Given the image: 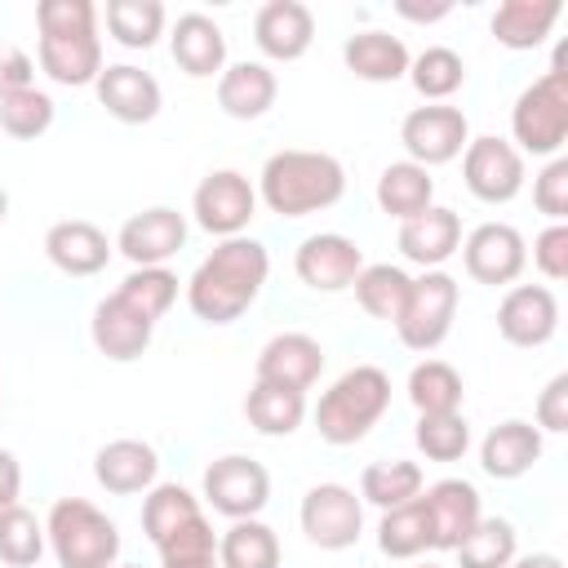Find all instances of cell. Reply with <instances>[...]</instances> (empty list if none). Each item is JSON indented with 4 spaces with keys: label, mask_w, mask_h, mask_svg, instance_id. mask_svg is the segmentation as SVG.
Returning <instances> with one entry per match:
<instances>
[{
    "label": "cell",
    "mask_w": 568,
    "mask_h": 568,
    "mask_svg": "<svg viewBox=\"0 0 568 568\" xmlns=\"http://www.w3.org/2000/svg\"><path fill=\"white\" fill-rule=\"evenodd\" d=\"M271 275V253L253 235L217 240L213 253L186 280V306L204 324H235L262 293Z\"/></svg>",
    "instance_id": "obj_1"
},
{
    "label": "cell",
    "mask_w": 568,
    "mask_h": 568,
    "mask_svg": "<svg viewBox=\"0 0 568 568\" xmlns=\"http://www.w3.org/2000/svg\"><path fill=\"white\" fill-rule=\"evenodd\" d=\"M40 71L62 89H84L102 71V36L93 0H40Z\"/></svg>",
    "instance_id": "obj_2"
},
{
    "label": "cell",
    "mask_w": 568,
    "mask_h": 568,
    "mask_svg": "<svg viewBox=\"0 0 568 568\" xmlns=\"http://www.w3.org/2000/svg\"><path fill=\"white\" fill-rule=\"evenodd\" d=\"M346 195V169L328 151H275L257 173V200L280 217H306L333 209Z\"/></svg>",
    "instance_id": "obj_3"
},
{
    "label": "cell",
    "mask_w": 568,
    "mask_h": 568,
    "mask_svg": "<svg viewBox=\"0 0 568 568\" xmlns=\"http://www.w3.org/2000/svg\"><path fill=\"white\" fill-rule=\"evenodd\" d=\"M386 408H390V377L377 364H355V368H346L320 395V404H315V430H320L324 444L346 448V444H359L382 422Z\"/></svg>",
    "instance_id": "obj_4"
},
{
    "label": "cell",
    "mask_w": 568,
    "mask_h": 568,
    "mask_svg": "<svg viewBox=\"0 0 568 568\" xmlns=\"http://www.w3.org/2000/svg\"><path fill=\"white\" fill-rule=\"evenodd\" d=\"M44 537H49L58 568H115L120 559L115 519L84 497H58L49 506Z\"/></svg>",
    "instance_id": "obj_5"
},
{
    "label": "cell",
    "mask_w": 568,
    "mask_h": 568,
    "mask_svg": "<svg viewBox=\"0 0 568 568\" xmlns=\"http://www.w3.org/2000/svg\"><path fill=\"white\" fill-rule=\"evenodd\" d=\"M510 133H515V151L524 155H559V146L568 142V71H564V49L555 53L550 71L541 80H532L515 106H510Z\"/></svg>",
    "instance_id": "obj_6"
},
{
    "label": "cell",
    "mask_w": 568,
    "mask_h": 568,
    "mask_svg": "<svg viewBox=\"0 0 568 568\" xmlns=\"http://www.w3.org/2000/svg\"><path fill=\"white\" fill-rule=\"evenodd\" d=\"M457 302H462V288L448 271H422L413 284H408V297L395 315V333L408 351H435L448 333H453V320H457Z\"/></svg>",
    "instance_id": "obj_7"
},
{
    "label": "cell",
    "mask_w": 568,
    "mask_h": 568,
    "mask_svg": "<svg viewBox=\"0 0 568 568\" xmlns=\"http://www.w3.org/2000/svg\"><path fill=\"white\" fill-rule=\"evenodd\" d=\"M204 501L226 519H257L271 501V475L244 453H226L204 466Z\"/></svg>",
    "instance_id": "obj_8"
},
{
    "label": "cell",
    "mask_w": 568,
    "mask_h": 568,
    "mask_svg": "<svg viewBox=\"0 0 568 568\" xmlns=\"http://www.w3.org/2000/svg\"><path fill=\"white\" fill-rule=\"evenodd\" d=\"M302 532L320 550H351L364 532V501L346 484H315L302 497Z\"/></svg>",
    "instance_id": "obj_9"
},
{
    "label": "cell",
    "mask_w": 568,
    "mask_h": 568,
    "mask_svg": "<svg viewBox=\"0 0 568 568\" xmlns=\"http://www.w3.org/2000/svg\"><path fill=\"white\" fill-rule=\"evenodd\" d=\"M462 182L484 204H510L524 191V155L497 133L470 138L462 151Z\"/></svg>",
    "instance_id": "obj_10"
},
{
    "label": "cell",
    "mask_w": 568,
    "mask_h": 568,
    "mask_svg": "<svg viewBox=\"0 0 568 568\" xmlns=\"http://www.w3.org/2000/svg\"><path fill=\"white\" fill-rule=\"evenodd\" d=\"M399 142L408 151L413 164L422 169H435V164H448L466 151L470 142V124H466V111L457 106H444V102H426V106H413L399 124Z\"/></svg>",
    "instance_id": "obj_11"
},
{
    "label": "cell",
    "mask_w": 568,
    "mask_h": 568,
    "mask_svg": "<svg viewBox=\"0 0 568 568\" xmlns=\"http://www.w3.org/2000/svg\"><path fill=\"white\" fill-rule=\"evenodd\" d=\"M191 213L195 222L217 235V240H231V235H244V226L253 222L257 213V191L253 182L240 173V169H213L195 195H191Z\"/></svg>",
    "instance_id": "obj_12"
},
{
    "label": "cell",
    "mask_w": 568,
    "mask_h": 568,
    "mask_svg": "<svg viewBox=\"0 0 568 568\" xmlns=\"http://www.w3.org/2000/svg\"><path fill=\"white\" fill-rule=\"evenodd\" d=\"M462 262L466 275L479 284H515L528 266V244L510 222H479L466 240H462Z\"/></svg>",
    "instance_id": "obj_13"
},
{
    "label": "cell",
    "mask_w": 568,
    "mask_h": 568,
    "mask_svg": "<svg viewBox=\"0 0 568 568\" xmlns=\"http://www.w3.org/2000/svg\"><path fill=\"white\" fill-rule=\"evenodd\" d=\"M293 271L306 288L315 293H342L355 284V275L364 271V248L351 240V235H337V231H320V235H306L293 253Z\"/></svg>",
    "instance_id": "obj_14"
},
{
    "label": "cell",
    "mask_w": 568,
    "mask_h": 568,
    "mask_svg": "<svg viewBox=\"0 0 568 568\" xmlns=\"http://www.w3.org/2000/svg\"><path fill=\"white\" fill-rule=\"evenodd\" d=\"M559 328V302L546 284H510L497 306V333L510 346H546Z\"/></svg>",
    "instance_id": "obj_15"
},
{
    "label": "cell",
    "mask_w": 568,
    "mask_h": 568,
    "mask_svg": "<svg viewBox=\"0 0 568 568\" xmlns=\"http://www.w3.org/2000/svg\"><path fill=\"white\" fill-rule=\"evenodd\" d=\"M93 89H98V102L106 106V115L120 120V124H146V120H155L160 106H164L160 80H155L151 71L133 67V62H111V67H102L98 80H93Z\"/></svg>",
    "instance_id": "obj_16"
},
{
    "label": "cell",
    "mask_w": 568,
    "mask_h": 568,
    "mask_svg": "<svg viewBox=\"0 0 568 568\" xmlns=\"http://www.w3.org/2000/svg\"><path fill=\"white\" fill-rule=\"evenodd\" d=\"M182 244H186V217L178 209H169V204H155V209L133 213L120 226V235H115V248L133 266H164Z\"/></svg>",
    "instance_id": "obj_17"
},
{
    "label": "cell",
    "mask_w": 568,
    "mask_h": 568,
    "mask_svg": "<svg viewBox=\"0 0 568 568\" xmlns=\"http://www.w3.org/2000/svg\"><path fill=\"white\" fill-rule=\"evenodd\" d=\"M89 337H93V346H98L106 359L129 364V359L146 355V346H151V337H155V320L142 315V311H138L133 302H124L120 293H111V297H102V302L93 306Z\"/></svg>",
    "instance_id": "obj_18"
},
{
    "label": "cell",
    "mask_w": 568,
    "mask_h": 568,
    "mask_svg": "<svg viewBox=\"0 0 568 568\" xmlns=\"http://www.w3.org/2000/svg\"><path fill=\"white\" fill-rule=\"evenodd\" d=\"M324 373V346L311 333H275L257 351V382L284 386V390H311Z\"/></svg>",
    "instance_id": "obj_19"
},
{
    "label": "cell",
    "mask_w": 568,
    "mask_h": 568,
    "mask_svg": "<svg viewBox=\"0 0 568 568\" xmlns=\"http://www.w3.org/2000/svg\"><path fill=\"white\" fill-rule=\"evenodd\" d=\"M422 501H426V515H430L435 550H457L466 541V532L484 519L479 488L470 479H435L430 488H422Z\"/></svg>",
    "instance_id": "obj_20"
},
{
    "label": "cell",
    "mask_w": 568,
    "mask_h": 568,
    "mask_svg": "<svg viewBox=\"0 0 568 568\" xmlns=\"http://www.w3.org/2000/svg\"><path fill=\"white\" fill-rule=\"evenodd\" d=\"M253 40L275 62H297L315 40V13L302 0H266L253 18Z\"/></svg>",
    "instance_id": "obj_21"
},
{
    "label": "cell",
    "mask_w": 568,
    "mask_h": 568,
    "mask_svg": "<svg viewBox=\"0 0 568 568\" xmlns=\"http://www.w3.org/2000/svg\"><path fill=\"white\" fill-rule=\"evenodd\" d=\"M44 257H49L62 275L84 280V275L106 271V262H111V240H106L102 226H93V222H84V217H67V222H53V226L44 231Z\"/></svg>",
    "instance_id": "obj_22"
},
{
    "label": "cell",
    "mask_w": 568,
    "mask_h": 568,
    "mask_svg": "<svg viewBox=\"0 0 568 568\" xmlns=\"http://www.w3.org/2000/svg\"><path fill=\"white\" fill-rule=\"evenodd\" d=\"M93 479L111 493V497H133L155 488L160 479V453L146 439H111L98 448L93 457Z\"/></svg>",
    "instance_id": "obj_23"
},
{
    "label": "cell",
    "mask_w": 568,
    "mask_h": 568,
    "mask_svg": "<svg viewBox=\"0 0 568 568\" xmlns=\"http://www.w3.org/2000/svg\"><path fill=\"white\" fill-rule=\"evenodd\" d=\"M457 248H462V217L444 204H430L426 213L399 222V253L422 271H439Z\"/></svg>",
    "instance_id": "obj_24"
},
{
    "label": "cell",
    "mask_w": 568,
    "mask_h": 568,
    "mask_svg": "<svg viewBox=\"0 0 568 568\" xmlns=\"http://www.w3.org/2000/svg\"><path fill=\"white\" fill-rule=\"evenodd\" d=\"M169 49L191 80H209L226 71V36L209 13H182L169 31Z\"/></svg>",
    "instance_id": "obj_25"
},
{
    "label": "cell",
    "mask_w": 568,
    "mask_h": 568,
    "mask_svg": "<svg viewBox=\"0 0 568 568\" xmlns=\"http://www.w3.org/2000/svg\"><path fill=\"white\" fill-rule=\"evenodd\" d=\"M541 430L532 426V422H519V417H510V422H497L488 435H484V444H479V466H484V475H493V479H519V475H528L537 462H541Z\"/></svg>",
    "instance_id": "obj_26"
},
{
    "label": "cell",
    "mask_w": 568,
    "mask_h": 568,
    "mask_svg": "<svg viewBox=\"0 0 568 568\" xmlns=\"http://www.w3.org/2000/svg\"><path fill=\"white\" fill-rule=\"evenodd\" d=\"M280 98V80L266 62H231L217 75V106L231 120H257L275 106Z\"/></svg>",
    "instance_id": "obj_27"
},
{
    "label": "cell",
    "mask_w": 568,
    "mask_h": 568,
    "mask_svg": "<svg viewBox=\"0 0 568 568\" xmlns=\"http://www.w3.org/2000/svg\"><path fill=\"white\" fill-rule=\"evenodd\" d=\"M342 62H346V71H355V75L368 80V84H395V80L408 75L413 53H408V44H404L399 36H390V31H355V36L342 44Z\"/></svg>",
    "instance_id": "obj_28"
},
{
    "label": "cell",
    "mask_w": 568,
    "mask_h": 568,
    "mask_svg": "<svg viewBox=\"0 0 568 568\" xmlns=\"http://www.w3.org/2000/svg\"><path fill=\"white\" fill-rule=\"evenodd\" d=\"M564 4L559 0H501L497 13H493V40L524 53V49H537L550 27L559 22Z\"/></svg>",
    "instance_id": "obj_29"
},
{
    "label": "cell",
    "mask_w": 568,
    "mask_h": 568,
    "mask_svg": "<svg viewBox=\"0 0 568 568\" xmlns=\"http://www.w3.org/2000/svg\"><path fill=\"white\" fill-rule=\"evenodd\" d=\"M435 204V178L430 169L413 164V160H395L382 169L377 178V209L395 222H408L417 213H426Z\"/></svg>",
    "instance_id": "obj_30"
},
{
    "label": "cell",
    "mask_w": 568,
    "mask_h": 568,
    "mask_svg": "<svg viewBox=\"0 0 568 568\" xmlns=\"http://www.w3.org/2000/svg\"><path fill=\"white\" fill-rule=\"evenodd\" d=\"M377 550L386 559H417L426 550H435V537H430V515H426V501L422 493L404 506H390L382 510V524H377Z\"/></svg>",
    "instance_id": "obj_31"
},
{
    "label": "cell",
    "mask_w": 568,
    "mask_h": 568,
    "mask_svg": "<svg viewBox=\"0 0 568 568\" xmlns=\"http://www.w3.org/2000/svg\"><path fill=\"white\" fill-rule=\"evenodd\" d=\"M244 417L257 435H293L302 422H306V395L302 390H284V386H266V382H253L248 395H244Z\"/></svg>",
    "instance_id": "obj_32"
},
{
    "label": "cell",
    "mask_w": 568,
    "mask_h": 568,
    "mask_svg": "<svg viewBox=\"0 0 568 568\" xmlns=\"http://www.w3.org/2000/svg\"><path fill=\"white\" fill-rule=\"evenodd\" d=\"M217 564L222 568H280V537L262 519H231V528L217 537Z\"/></svg>",
    "instance_id": "obj_33"
},
{
    "label": "cell",
    "mask_w": 568,
    "mask_h": 568,
    "mask_svg": "<svg viewBox=\"0 0 568 568\" xmlns=\"http://www.w3.org/2000/svg\"><path fill=\"white\" fill-rule=\"evenodd\" d=\"M462 373L444 359H422L408 373V404L417 408V417H435V413H462Z\"/></svg>",
    "instance_id": "obj_34"
},
{
    "label": "cell",
    "mask_w": 568,
    "mask_h": 568,
    "mask_svg": "<svg viewBox=\"0 0 568 568\" xmlns=\"http://www.w3.org/2000/svg\"><path fill=\"white\" fill-rule=\"evenodd\" d=\"M422 488H426L422 466H417V462H404V457L373 462V466H364V475H359V501H368V506H377V510L404 506V501H413Z\"/></svg>",
    "instance_id": "obj_35"
},
{
    "label": "cell",
    "mask_w": 568,
    "mask_h": 568,
    "mask_svg": "<svg viewBox=\"0 0 568 568\" xmlns=\"http://www.w3.org/2000/svg\"><path fill=\"white\" fill-rule=\"evenodd\" d=\"M408 284H413V275L404 271V266H390V262H364V271L355 275V302L364 306V315H373V320H386V324H395V315H399V306H404V297H408Z\"/></svg>",
    "instance_id": "obj_36"
},
{
    "label": "cell",
    "mask_w": 568,
    "mask_h": 568,
    "mask_svg": "<svg viewBox=\"0 0 568 568\" xmlns=\"http://www.w3.org/2000/svg\"><path fill=\"white\" fill-rule=\"evenodd\" d=\"M200 497L182 484H155L146 488V501H142V532L151 537V546H160L169 532H178L182 524L200 519Z\"/></svg>",
    "instance_id": "obj_37"
},
{
    "label": "cell",
    "mask_w": 568,
    "mask_h": 568,
    "mask_svg": "<svg viewBox=\"0 0 568 568\" xmlns=\"http://www.w3.org/2000/svg\"><path fill=\"white\" fill-rule=\"evenodd\" d=\"M106 31L124 49H151L164 36L160 0H106Z\"/></svg>",
    "instance_id": "obj_38"
},
{
    "label": "cell",
    "mask_w": 568,
    "mask_h": 568,
    "mask_svg": "<svg viewBox=\"0 0 568 568\" xmlns=\"http://www.w3.org/2000/svg\"><path fill=\"white\" fill-rule=\"evenodd\" d=\"M408 80L426 102H444L466 84V62L448 44H430L408 62Z\"/></svg>",
    "instance_id": "obj_39"
},
{
    "label": "cell",
    "mask_w": 568,
    "mask_h": 568,
    "mask_svg": "<svg viewBox=\"0 0 568 568\" xmlns=\"http://www.w3.org/2000/svg\"><path fill=\"white\" fill-rule=\"evenodd\" d=\"M515 546H519L515 524L497 519V515H484L453 555H457V568H506L515 559Z\"/></svg>",
    "instance_id": "obj_40"
},
{
    "label": "cell",
    "mask_w": 568,
    "mask_h": 568,
    "mask_svg": "<svg viewBox=\"0 0 568 568\" xmlns=\"http://www.w3.org/2000/svg\"><path fill=\"white\" fill-rule=\"evenodd\" d=\"M44 546H49L44 524H40L22 501L9 506V510H0V559H4L9 568H31V564H40Z\"/></svg>",
    "instance_id": "obj_41"
},
{
    "label": "cell",
    "mask_w": 568,
    "mask_h": 568,
    "mask_svg": "<svg viewBox=\"0 0 568 568\" xmlns=\"http://www.w3.org/2000/svg\"><path fill=\"white\" fill-rule=\"evenodd\" d=\"M53 115H58L53 98L44 89H36V84L0 102V129L9 138H18V142H36L40 133H49L53 129Z\"/></svg>",
    "instance_id": "obj_42"
},
{
    "label": "cell",
    "mask_w": 568,
    "mask_h": 568,
    "mask_svg": "<svg viewBox=\"0 0 568 568\" xmlns=\"http://www.w3.org/2000/svg\"><path fill=\"white\" fill-rule=\"evenodd\" d=\"M124 302H133L142 315H151L155 324H160V315L178 302V275L169 271V266H133L124 280H120V288H115Z\"/></svg>",
    "instance_id": "obj_43"
},
{
    "label": "cell",
    "mask_w": 568,
    "mask_h": 568,
    "mask_svg": "<svg viewBox=\"0 0 568 568\" xmlns=\"http://www.w3.org/2000/svg\"><path fill=\"white\" fill-rule=\"evenodd\" d=\"M413 439H417V448H422L430 462H462L466 448H470V422H466L462 413L417 417Z\"/></svg>",
    "instance_id": "obj_44"
},
{
    "label": "cell",
    "mask_w": 568,
    "mask_h": 568,
    "mask_svg": "<svg viewBox=\"0 0 568 568\" xmlns=\"http://www.w3.org/2000/svg\"><path fill=\"white\" fill-rule=\"evenodd\" d=\"M160 564L173 568V564H200V559H217V537H213V524L200 515L191 524H182L178 532H169L160 546Z\"/></svg>",
    "instance_id": "obj_45"
},
{
    "label": "cell",
    "mask_w": 568,
    "mask_h": 568,
    "mask_svg": "<svg viewBox=\"0 0 568 568\" xmlns=\"http://www.w3.org/2000/svg\"><path fill=\"white\" fill-rule=\"evenodd\" d=\"M532 204L537 213H546L550 222H564L568 217V160L555 155L537 178H532Z\"/></svg>",
    "instance_id": "obj_46"
},
{
    "label": "cell",
    "mask_w": 568,
    "mask_h": 568,
    "mask_svg": "<svg viewBox=\"0 0 568 568\" xmlns=\"http://www.w3.org/2000/svg\"><path fill=\"white\" fill-rule=\"evenodd\" d=\"M532 266L546 280H568V222H550L537 240H532Z\"/></svg>",
    "instance_id": "obj_47"
},
{
    "label": "cell",
    "mask_w": 568,
    "mask_h": 568,
    "mask_svg": "<svg viewBox=\"0 0 568 568\" xmlns=\"http://www.w3.org/2000/svg\"><path fill=\"white\" fill-rule=\"evenodd\" d=\"M537 430H568V373H555L537 395Z\"/></svg>",
    "instance_id": "obj_48"
},
{
    "label": "cell",
    "mask_w": 568,
    "mask_h": 568,
    "mask_svg": "<svg viewBox=\"0 0 568 568\" xmlns=\"http://www.w3.org/2000/svg\"><path fill=\"white\" fill-rule=\"evenodd\" d=\"M36 84V62L18 44H0V102Z\"/></svg>",
    "instance_id": "obj_49"
},
{
    "label": "cell",
    "mask_w": 568,
    "mask_h": 568,
    "mask_svg": "<svg viewBox=\"0 0 568 568\" xmlns=\"http://www.w3.org/2000/svg\"><path fill=\"white\" fill-rule=\"evenodd\" d=\"M18 497H22V466L9 448H0V510L18 506Z\"/></svg>",
    "instance_id": "obj_50"
},
{
    "label": "cell",
    "mask_w": 568,
    "mask_h": 568,
    "mask_svg": "<svg viewBox=\"0 0 568 568\" xmlns=\"http://www.w3.org/2000/svg\"><path fill=\"white\" fill-rule=\"evenodd\" d=\"M395 9H399V18H408V22H439V18H448V13H453V4H448V0H435V4L399 0Z\"/></svg>",
    "instance_id": "obj_51"
},
{
    "label": "cell",
    "mask_w": 568,
    "mask_h": 568,
    "mask_svg": "<svg viewBox=\"0 0 568 568\" xmlns=\"http://www.w3.org/2000/svg\"><path fill=\"white\" fill-rule=\"evenodd\" d=\"M506 568H564V559L550 550H537V555H515Z\"/></svg>",
    "instance_id": "obj_52"
},
{
    "label": "cell",
    "mask_w": 568,
    "mask_h": 568,
    "mask_svg": "<svg viewBox=\"0 0 568 568\" xmlns=\"http://www.w3.org/2000/svg\"><path fill=\"white\" fill-rule=\"evenodd\" d=\"M173 568H222L217 559H200V564H173Z\"/></svg>",
    "instance_id": "obj_53"
},
{
    "label": "cell",
    "mask_w": 568,
    "mask_h": 568,
    "mask_svg": "<svg viewBox=\"0 0 568 568\" xmlns=\"http://www.w3.org/2000/svg\"><path fill=\"white\" fill-rule=\"evenodd\" d=\"M4 217H9V191L0 186V222H4Z\"/></svg>",
    "instance_id": "obj_54"
},
{
    "label": "cell",
    "mask_w": 568,
    "mask_h": 568,
    "mask_svg": "<svg viewBox=\"0 0 568 568\" xmlns=\"http://www.w3.org/2000/svg\"><path fill=\"white\" fill-rule=\"evenodd\" d=\"M115 568H142V564H115Z\"/></svg>",
    "instance_id": "obj_55"
},
{
    "label": "cell",
    "mask_w": 568,
    "mask_h": 568,
    "mask_svg": "<svg viewBox=\"0 0 568 568\" xmlns=\"http://www.w3.org/2000/svg\"><path fill=\"white\" fill-rule=\"evenodd\" d=\"M422 568H439V564H422Z\"/></svg>",
    "instance_id": "obj_56"
}]
</instances>
